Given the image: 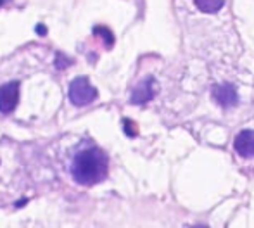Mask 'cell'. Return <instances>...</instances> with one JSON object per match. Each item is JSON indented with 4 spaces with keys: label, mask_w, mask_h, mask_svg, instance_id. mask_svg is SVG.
Returning <instances> with one entry per match:
<instances>
[{
    "label": "cell",
    "mask_w": 254,
    "mask_h": 228,
    "mask_svg": "<svg viewBox=\"0 0 254 228\" xmlns=\"http://www.w3.org/2000/svg\"><path fill=\"white\" fill-rule=\"evenodd\" d=\"M69 101L71 104H74L76 108H83L88 106L97 99V90H95L94 85L88 81V78L78 76L71 81L69 85Z\"/></svg>",
    "instance_id": "7a4b0ae2"
},
{
    "label": "cell",
    "mask_w": 254,
    "mask_h": 228,
    "mask_svg": "<svg viewBox=\"0 0 254 228\" xmlns=\"http://www.w3.org/2000/svg\"><path fill=\"white\" fill-rule=\"evenodd\" d=\"M37 31L42 35V37H45V33H47V28H45V26H42V24H38V26H37Z\"/></svg>",
    "instance_id": "ba28073f"
},
{
    "label": "cell",
    "mask_w": 254,
    "mask_h": 228,
    "mask_svg": "<svg viewBox=\"0 0 254 228\" xmlns=\"http://www.w3.org/2000/svg\"><path fill=\"white\" fill-rule=\"evenodd\" d=\"M156 90H154V80L152 78H147L145 81H142L137 88L131 94V104H145L154 97Z\"/></svg>",
    "instance_id": "8992f818"
},
{
    "label": "cell",
    "mask_w": 254,
    "mask_h": 228,
    "mask_svg": "<svg viewBox=\"0 0 254 228\" xmlns=\"http://www.w3.org/2000/svg\"><path fill=\"white\" fill-rule=\"evenodd\" d=\"M235 151L242 158H254V130H244L235 138Z\"/></svg>",
    "instance_id": "5b68a950"
},
{
    "label": "cell",
    "mask_w": 254,
    "mask_h": 228,
    "mask_svg": "<svg viewBox=\"0 0 254 228\" xmlns=\"http://www.w3.org/2000/svg\"><path fill=\"white\" fill-rule=\"evenodd\" d=\"M17 101H19V83L10 81L0 87V113L9 114L16 109Z\"/></svg>",
    "instance_id": "3957f363"
},
{
    "label": "cell",
    "mask_w": 254,
    "mask_h": 228,
    "mask_svg": "<svg viewBox=\"0 0 254 228\" xmlns=\"http://www.w3.org/2000/svg\"><path fill=\"white\" fill-rule=\"evenodd\" d=\"M225 0H195V5L202 10V12L213 14L223 7Z\"/></svg>",
    "instance_id": "52a82bcc"
},
{
    "label": "cell",
    "mask_w": 254,
    "mask_h": 228,
    "mask_svg": "<svg viewBox=\"0 0 254 228\" xmlns=\"http://www.w3.org/2000/svg\"><path fill=\"white\" fill-rule=\"evenodd\" d=\"M213 99L216 101V104H220L221 108H234L239 102V95L232 85L223 83V85H216L213 88Z\"/></svg>",
    "instance_id": "277c9868"
},
{
    "label": "cell",
    "mask_w": 254,
    "mask_h": 228,
    "mask_svg": "<svg viewBox=\"0 0 254 228\" xmlns=\"http://www.w3.org/2000/svg\"><path fill=\"white\" fill-rule=\"evenodd\" d=\"M107 168H109L107 156L95 145H87L74 154L71 161V176L76 183L92 187L101 183L107 176Z\"/></svg>",
    "instance_id": "6da1fadb"
}]
</instances>
